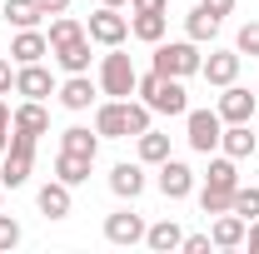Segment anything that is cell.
I'll list each match as a JSON object with an SVG mask.
<instances>
[{"label": "cell", "instance_id": "7a4b0ae2", "mask_svg": "<svg viewBox=\"0 0 259 254\" xmlns=\"http://www.w3.org/2000/svg\"><path fill=\"white\" fill-rule=\"evenodd\" d=\"M35 145L40 135H25V130H10V145H5V159H0V185L5 190H20L35 170Z\"/></svg>", "mask_w": 259, "mask_h": 254}, {"label": "cell", "instance_id": "e575fe53", "mask_svg": "<svg viewBox=\"0 0 259 254\" xmlns=\"http://www.w3.org/2000/svg\"><path fill=\"white\" fill-rule=\"evenodd\" d=\"M180 249H185V254H209V249H214V239H209V234H185Z\"/></svg>", "mask_w": 259, "mask_h": 254}, {"label": "cell", "instance_id": "f35d334b", "mask_svg": "<svg viewBox=\"0 0 259 254\" xmlns=\"http://www.w3.org/2000/svg\"><path fill=\"white\" fill-rule=\"evenodd\" d=\"M199 5H204V10H214V15H220V20H225L229 10H234V0H199Z\"/></svg>", "mask_w": 259, "mask_h": 254}, {"label": "cell", "instance_id": "277c9868", "mask_svg": "<svg viewBox=\"0 0 259 254\" xmlns=\"http://www.w3.org/2000/svg\"><path fill=\"white\" fill-rule=\"evenodd\" d=\"M199 65H204V55H199V45L194 40H169V45H155V75H175V80H190V75H199Z\"/></svg>", "mask_w": 259, "mask_h": 254}, {"label": "cell", "instance_id": "9c48e42d", "mask_svg": "<svg viewBox=\"0 0 259 254\" xmlns=\"http://www.w3.org/2000/svg\"><path fill=\"white\" fill-rule=\"evenodd\" d=\"M239 60H244L239 50H209V60L199 65V75H204L214 90H225V85H234V80H239Z\"/></svg>", "mask_w": 259, "mask_h": 254}, {"label": "cell", "instance_id": "ee69618b", "mask_svg": "<svg viewBox=\"0 0 259 254\" xmlns=\"http://www.w3.org/2000/svg\"><path fill=\"white\" fill-rule=\"evenodd\" d=\"M254 185H259V180H254Z\"/></svg>", "mask_w": 259, "mask_h": 254}, {"label": "cell", "instance_id": "ba28073f", "mask_svg": "<svg viewBox=\"0 0 259 254\" xmlns=\"http://www.w3.org/2000/svg\"><path fill=\"white\" fill-rule=\"evenodd\" d=\"M55 90H60V85H55V75H50L40 60H35V65H15V95L45 100V95H55Z\"/></svg>", "mask_w": 259, "mask_h": 254}, {"label": "cell", "instance_id": "2e32d148", "mask_svg": "<svg viewBox=\"0 0 259 254\" xmlns=\"http://www.w3.org/2000/svg\"><path fill=\"white\" fill-rule=\"evenodd\" d=\"M220 150H225L229 159H249L259 150V135L249 130V120L244 125H225V135H220Z\"/></svg>", "mask_w": 259, "mask_h": 254}, {"label": "cell", "instance_id": "60d3db41", "mask_svg": "<svg viewBox=\"0 0 259 254\" xmlns=\"http://www.w3.org/2000/svg\"><path fill=\"white\" fill-rule=\"evenodd\" d=\"M40 5H45V15H65L70 10V0H40Z\"/></svg>", "mask_w": 259, "mask_h": 254}, {"label": "cell", "instance_id": "f546056e", "mask_svg": "<svg viewBox=\"0 0 259 254\" xmlns=\"http://www.w3.org/2000/svg\"><path fill=\"white\" fill-rule=\"evenodd\" d=\"M234 215L244 224L259 220V185H234Z\"/></svg>", "mask_w": 259, "mask_h": 254}, {"label": "cell", "instance_id": "cb8c5ba5", "mask_svg": "<svg viewBox=\"0 0 259 254\" xmlns=\"http://www.w3.org/2000/svg\"><path fill=\"white\" fill-rule=\"evenodd\" d=\"M185 35H190L194 45L214 40V35H220V15H214V10H204V5H194L190 15H185Z\"/></svg>", "mask_w": 259, "mask_h": 254}, {"label": "cell", "instance_id": "b9f144b4", "mask_svg": "<svg viewBox=\"0 0 259 254\" xmlns=\"http://www.w3.org/2000/svg\"><path fill=\"white\" fill-rule=\"evenodd\" d=\"M100 5H115V10H120V5H130V0H100Z\"/></svg>", "mask_w": 259, "mask_h": 254}, {"label": "cell", "instance_id": "4fadbf2b", "mask_svg": "<svg viewBox=\"0 0 259 254\" xmlns=\"http://www.w3.org/2000/svg\"><path fill=\"white\" fill-rule=\"evenodd\" d=\"M50 55V40H45V30L35 25V30H15V40H10V60L15 65H35Z\"/></svg>", "mask_w": 259, "mask_h": 254}, {"label": "cell", "instance_id": "4dcf8cb0", "mask_svg": "<svg viewBox=\"0 0 259 254\" xmlns=\"http://www.w3.org/2000/svg\"><path fill=\"white\" fill-rule=\"evenodd\" d=\"M75 35H85V25H80L75 15H55V20H50V30H45V40H50V50H55V45L75 40Z\"/></svg>", "mask_w": 259, "mask_h": 254}, {"label": "cell", "instance_id": "603a6c76", "mask_svg": "<svg viewBox=\"0 0 259 254\" xmlns=\"http://www.w3.org/2000/svg\"><path fill=\"white\" fill-rule=\"evenodd\" d=\"M145 244H150L155 254H169V249H180V244H185V229H180L175 220H160V224H150V229H145Z\"/></svg>", "mask_w": 259, "mask_h": 254}, {"label": "cell", "instance_id": "ffe728a7", "mask_svg": "<svg viewBox=\"0 0 259 254\" xmlns=\"http://www.w3.org/2000/svg\"><path fill=\"white\" fill-rule=\"evenodd\" d=\"M244 229H249V224L239 220L234 209H225V215H214L209 239H214V249H239V244H244Z\"/></svg>", "mask_w": 259, "mask_h": 254}, {"label": "cell", "instance_id": "8fae6325", "mask_svg": "<svg viewBox=\"0 0 259 254\" xmlns=\"http://www.w3.org/2000/svg\"><path fill=\"white\" fill-rule=\"evenodd\" d=\"M254 105H259V100L249 95L244 85H225V95H220L214 110H220V120H225V125H244V120H254Z\"/></svg>", "mask_w": 259, "mask_h": 254}, {"label": "cell", "instance_id": "d6a6232c", "mask_svg": "<svg viewBox=\"0 0 259 254\" xmlns=\"http://www.w3.org/2000/svg\"><path fill=\"white\" fill-rule=\"evenodd\" d=\"M234 50H239V55H259V20H244V25H239Z\"/></svg>", "mask_w": 259, "mask_h": 254}, {"label": "cell", "instance_id": "ab89813d", "mask_svg": "<svg viewBox=\"0 0 259 254\" xmlns=\"http://www.w3.org/2000/svg\"><path fill=\"white\" fill-rule=\"evenodd\" d=\"M244 244H249V254H259V220H249V229H244Z\"/></svg>", "mask_w": 259, "mask_h": 254}, {"label": "cell", "instance_id": "d590c367", "mask_svg": "<svg viewBox=\"0 0 259 254\" xmlns=\"http://www.w3.org/2000/svg\"><path fill=\"white\" fill-rule=\"evenodd\" d=\"M130 10H135V15H164L169 0H130Z\"/></svg>", "mask_w": 259, "mask_h": 254}, {"label": "cell", "instance_id": "8992f818", "mask_svg": "<svg viewBox=\"0 0 259 254\" xmlns=\"http://www.w3.org/2000/svg\"><path fill=\"white\" fill-rule=\"evenodd\" d=\"M85 35H90L95 45H105V50H115V45L130 40V15H120L115 5H100L95 15H90V25H85Z\"/></svg>", "mask_w": 259, "mask_h": 254}, {"label": "cell", "instance_id": "1f68e13d", "mask_svg": "<svg viewBox=\"0 0 259 254\" xmlns=\"http://www.w3.org/2000/svg\"><path fill=\"white\" fill-rule=\"evenodd\" d=\"M150 115H155V110H150L145 100H125V120H130V135H145V130H150Z\"/></svg>", "mask_w": 259, "mask_h": 254}, {"label": "cell", "instance_id": "f6af8a7d", "mask_svg": "<svg viewBox=\"0 0 259 254\" xmlns=\"http://www.w3.org/2000/svg\"><path fill=\"white\" fill-rule=\"evenodd\" d=\"M254 135H259V130H254Z\"/></svg>", "mask_w": 259, "mask_h": 254}, {"label": "cell", "instance_id": "8d00e7d4", "mask_svg": "<svg viewBox=\"0 0 259 254\" xmlns=\"http://www.w3.org/2000/svg\"><path fill=\"white\" fill-rule=\"evenodd\" d=\"M10 130H15V120H10V105L0 95V155H5V145H10Z\"/></svg>", "mask_w": 259, "mask_h": 254}, {"label": "cell", "instance_id": "9a60e30c", "mask_svg": "<svg viewBox=\"0 0 259 254\" xmlns=\"http://www.w3.org/2000/svg\"><path fill=\"white\" fill-rule=\"evenodd\" d=\"M50 55L60 60L65 75H85V70H90V35H75V40H65V45H55Z\"/></svg>", "mask_w": 259, "mask_h": 254}, {"label": "cell", "instance_id": "f1b7e54d", "mask_svg": "<svg viewBox=\"0 0 259 254\" xmlns=\"http://www.w3.org/2000/svg\"><path fill=\"white\" fill-rule=\"evenodd\" d=\"M199 209H204V215H225V209H234V190L204 185V190H199Z\"/></svg>", "mask_w": 259, "mask_h": 254}, {"label": "cell", "instance_id": "74e56055", "mask_svg": "<svg viewBox=\"0 0 259 254\" xmlns=\"http://www.w3.org/2000/svg\"><path fill=\"white\" fill-rule=\"evenodd\" d=\"M10 90H15V65L0 55V95H10Z\"/></svg>", "mask_w": 259, "mask_h": 254}, {"label": "cell", "instance_id": "3957f363", "mask_svg": "<svg viewBox=\"0 0 259 254\" xmlns=\"http://www.w3.org/2000/svg\"><path fill=\"white\" fill-rule=\"evenodd\" d=\"M135 85H140V70H135V60H130L125 50L115 45V50L100 60V95H110V100H130V95H135Z\"/></svg>", "mask_w": 259, "mask_h": 254}, {"label": "cell", "instance_id": "7402d4cb", "mask_svg": "<svg viewBox=\"0 0 259 254\" xmlns=\"http://www.w3.org/2000/svg\"><path fill=\"white\" fill-rule=\"evenodd\" d=\"M90 164H95V159H85V155H70V150H60V155H55V180H65V185L75 190V185H85V180H90Z\"/></svg>", "mask_w": 259, "mask_h": 254}, {"label": "cell", "instance_id": "484cf974", "mask_svg": "<svg viewBox=\"0 0 259 254\" xmlns=\"http://www.w3.org/2000/svg\"><path fill=\"white\" fill-rule=\"evenodd\" d=\"M164 25H169L164 15H135V10H130V35L145 40V45H160V40H164Z\"/></svg>", "mask_w": 259, "mask_h": 254}, {"label": "cell", "instance_id": "5bb4252c", "mask_svg": "<svg viewBox=\"0 0 259 254\" xmlns=\"http://www.w3.org/2000/svg\"><path fill=\"white\" fill-rule=\"evenodd\" d=\"M110 190L120 194V199H130V204H135V199L145 194V164H130V159H120V164L110 170Z\"/></svg>", "mask_w": 259, "mask_h": 254}, {"label": "cell", "instance_id": "83f0119b", "mask_svg": "<svg viewBox=\"0 0 259 254\" xmlns=\"http://www.w3.org/2000/svg\"><path fill=\"white\" fill-rule=\"evenodd\" d=\"M204 185H220V190H234V185H239V170H234V159H229L225 150L209 159V175H204Z\"/></svg>", "mask_w": 259, "mask_h": 254}, {"label": "cell", "instance_id": "6da1fadb", "mask_svg": "<svg viewBox=\"0 0 259 254\" xmlns=\"http://www.w3.org/2000/svg\"><path fill=\"white\" fill-rule=\"evenodd\" d=\"M135 95L145 100L155 115H169V120H180V115H190V95H185V85L175 80V75H140V85H135Z\"/></svg>", "mask_w": 259, "mask_h": 254}, {"label": "cell", "instance_id": "30bf717a", "mask_svg": "<svg viewBox=\"0 0 259 254\" xmlns=\"http://www.w3.org/2000/svg\"><path fill=\"white\" fill-rule=\"evenodd\" d=\"M145 229H150V224L140 220L135 209H115V215H105V239H110V244H140Z\"/></svg>", "mask_w": 259, "mask_h": 254}, {"label": "cell", "instance_id": "52a82bcc", "mask_svg": "<svg viewBox=\"0 0 259 254\" xmlns=\"http://www.w3.org/2000/svg\"><path fill=\"white\" fill-rule=\"evenodd\" d=\"M155 185H160L164 199H190V194H194V170L185 164V159L169 155V159L160 164V180H155Z\"/></svg>", "mask_w": 259, "mask_h": 254}, {"label": "cell", "instance_id": "5b68a950", "mask_svg": "<svg viewBox=\"0 0 259 254\" xmlns=\"http://www.w3.org/2000/svg\"><path fill=\"white\" fill-rule=\"evenodd\" d=\"M220 135H225L220 110H190V115H185V140H190L194 155H214V150H220Z\"/></svg>", "mask_w": 259, "mask_h": 254}, {"label": "cell", "instance_id": "d6986e66", "mask_svg": "<svg viewBox=\"0 0 259 254\" xmlns=\"http://www.w3.org/2000/svg\"><path fill=\"white\" fill-rule=\"evenodd\" d=\"M35 204H40V215H45V220H65V215H70V185H65V180H50V185H40Z\"/></svg>", "mask_w": 259, "mask_h": 254}, {"label": "cell", "instance_id": "ac0fdd59", "mask_svg": "<svg viewBox=\"0 0 259 254\" xmlns=\"http://www.w3.org/2000/svg\"><path fill=\"white\" fill-rule=\"evenodd\" d=\"M10 120H15V130H25V135H45L50 130V110H45V100H20L10 110Z\"/></svg>", "mask_w": 259, "mask_h": 254}, {"label": "cell", "instance_id": "4316f807", "mask_svg": "<svg viewBox=\"0 0 259 254\" xmlns=\"http://www.w3.org/2000/svg\"><path fill=\"white\" fill-rule=\"evenodd\" d=\"M135 140H140V164H164V159H169V135L145 130V135H135Z\"/></svg>", "mask_w": 259, "mask_h": 254}, {"label": "cell", "instance_id": "836d02e7", "mask_svg": "<svg viewBox=\"0 0 259 254\" xmlns=\"http://www.w3.org/2000/svg\"><path fill=\"white\" fill-rule=\"evenodd\" d=\"M15 244H20V224L10 215H0V249H15Z\"/></svg>", "mask_w": 259, "mask_h": 254}, {"label": "cell", "instance_id": "e0dca14e", "mask_svg": "<svg viewBox=\"0 0 259 254\" xmlns=\"http://www.w3.org/2000/svg\"><path fill=\"white\" fill-rule=\"evenodd\" d=\"M55 95H60V105H65V110H75V115H80V110H90V105H95V95H100V90L90 85V75H70V80H65Z\"/></svg>", "mask_w": 259, "mask_h": 254}, {"label": "cell", "instance_id": "7c38bea8", "mask_svg": "<svg viewBox=\"0 0 259 254\" xmlns=\"http://www.w3.org/2000/svg\"><path fill=\"white\" fill-rule=\"evenodd\" d=\"M95 135H100V140H130L125 100H105V105L95 110Z\"/></svg>", "mask_w": 259, "mask_h": 254}, {"label": "cell", "instance_id": "7bdbcfd3", "mask_svg": "<svg viewBox=\"0 0 259 254\" xmlns=\"http://www.w3.org/2000/svg\"><path fill=\"white\" fill-rule=\"evenodd\" d=\"M0 204H5V185H0Z\"/></svg>", "mask_w": 259, "mask_h": 254}, {"label": "cell", "instance_id": "d4e9b609", "mask_svg": "<svg viewBox=\"0 0 259 254\" xmlns=\"http://www.w3.org/2000/svg\"><path fill=\"white\" fill-rule=\"evenodd\" d=\"M60 150H70V155H85V159H95L100 155V135H90L85 125H70L60 135Z\"/></svg>", "mask_w": 259, "mask_h": 254}, {"label": "cell", "instance_id": "44dd1931", "mask_svg": "<svg viewBox=\"0 0 259 254\" xmlns=\"http://www.w3.org/2000/svg\"><path fill=\"white\" fill-rule=\"evenodd\" d=\"M15 30H35L40 20H45V5L40 0H5V10H0Z\"/></svg>", "mask_w": 259, "mask_h": 254}]
</instances>
